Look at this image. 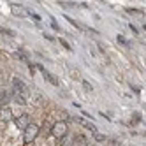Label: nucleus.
<instances>
[{"label":"nucleus","mask_w":146,"mask_h":146,"mask_svg":"<svg viewBox=\"0 0 146 146\" xmlns=\"http://www.w3.org/2000/svg\"><path fill=\"white\" fill-rule=\"evenodd\" d=\"M16 93H19V95H25V97L28 99V88H27L25 83H23L21 79H18V78L13 79V95H16Z\"/></svg>","instance_id":"obj_2"},{"label":"nucleus","mask_w":146,"mask_h":146,"mask_svg":"<svg viewBox=\"0 0 146 146\" xmlns=\"http://www.w3.org/2000/svg\"><path fill=\"white\" fill-rule=\"evenodd\" d=\"M28 125H30V118H28V114H21L19 118H16V127H18V129H23V130H25Z\"/></svg>","instance_id":"obj_6"},{"label":"nucleus","mask_w":146,"mask_h":146,"mask_svg":"<svg viewBox=\"0 0 146 146\" xmlns=\"http://www.w3.org/2000/svg\"><path fill=\"white\" fill-rule=\"evenodd\" d=\"M64 18H65V19H67V21H69V23H70V25H72V27H76V28H79V30H81V25H79V23H78V21H74V19H72V18H69V16H67V14H65V16H64Z\"/></svg>","instance_id":"obj_12"},{"label":"nucleus","mask_w":146,"mask_h":146,"mask_svg":"<svg viewBox=\"0 0 146 146\" xmlns=\"http://www.w3.org/2000/svg\"><path fill=\"white\" fill-rule=\"evenodd\" d=\"M30 18H34V19H37V21H39V19H40V16H39V14H35V13H30Z\"/></svg>","instance_id":"obj_17"},{"label":"nucleus","mask_w":146,"mask_h":146,"mask_svg":"<svg viewBox=\"0 0 146 146\" xmlns=\"http://www.w3.org/2000/svg\"><path fill=\"white\" fill-rule=\"evenodd\" d=\"M116 40H118L121 46H127V44H129V42H127V39H125L123 35H118V37H116Z\"/></svg>","instance_id":"obj_15"},{"label":"nucleus","mask_w":146,"mask_h":146,"mask_svg":"<svg viewBox=\"0 0 146 146\" xmlns=\"http://www.w3.org/2000/svg\"><path fill=\"white\" fill-rule=\"evenodd\" d=\"M13 118V111L9 108H0V121H9Z\"/></svg>","instance_id":"obj_7"},{"label":"nucleus","mask_w":146,"mask_h":146,"mask_svg":"<svg viewBox=\"0 0 146 146\" xmlns=\"http://www.w3.org/2000/svg\"><path fill=\"white\" fill-rule=\"evenodd\" d=\"M2 34L4 35H9V37H16V34L13 32V30H7V28H2Z\"/></svg>","instance_id":"obj_14"},{"label":"nucleus","mask_w":146,"mask_h":146,"mask_svg":"<svg viewBox=\"0 0 146 146\" xmlns=\"http://www.w3.org/2000/svg\"><path fill=\"white\" fill-rule=\"evenodd\" d=\"M93 139L99 141V143H102V141H106V135H102V134H99V132H93Z\"/></svg>","instance_id":"obj_11"},{"label":"nucleus","mask_w":146,"mask_h":146,"mask_svg":"<svg viewBox=\"0 0 146 146\" xmlns=\"http://www.w3.org/2000/svg\"><path fill=\"white\" fill-rule=\"evenodd\" d=\"M11 13L16 16V18H27L30 16V11L25 7V5H19V4H11Z\"/></svg>","instance_id":"obj_4"},{"label":"nucleus","mask_w":146,"mask_h":146,"mask_svg":"<svg viewBox=\"0 0 146 146\" xmlns=\"http://www.w3.org/2000/svg\"><path fill=\"white\" fill-rule=\"evenodd\" d=\"M49 19H51V27H53V30H56V32H58V30H60V27H58V23L55 21V19H53V18H49Z\"/></svg>","instance_id":"obj_16"},{"label":"nucleus","mask_w":146,"mask_h":146,"mask_svg":"<svg viewBox=\"0 0 146 146\" xmlns=\"http://www.w3.org/2000/svg\"><path fill=\"white\" fill-rule=\"evenodd\" d=\"M58 5L67 7V9H76V7H78V4H76V2H58Z\"/></svg>","instance_id":"obj_10"},{"label":"nucleus","mask_w":146,"mask_h":146,"mask_svg":"<svg viewBox=\"0 0 146 146\" xmlns=\"http://www.w3.org/2000/svg\"><path fill=\"white\" fill-rule=\"evenodd\" d=\"M76 121H78V123H81L85 129H90L92 132H97V130H95V125H93V123H88V121H85L83 118H76Z\"/></svg>","instance_id":"obj_8"},{"label":"nucleus","mask_w":146,"mask_h":146,"mask_svg":"<svg viewBox=\"0 0 146 146\" xmlns=\"http://www.w3.org/2000/svg\"><path fill=\"white\" fill-rule=\"evenodd\" d=\"M60 42H62V44H64V46H65V48H67V49H70V46H69V44H67V42H65V40H62V39H60Z\"/></svg>","instance_id":"obj_19"},{"label":"nucleus","mask_w":146,"mask_h":146,"mask_svg":"<svg viewBox=\"0 0 146 146\" xmlns=\"http://www.w3.org/2000/svg\"><path fill=\"white\" fill-rule=\"evenodd\" d=\"M37 69H39L40 72H42V76H44V79H46V81H49V83H51V85H53V86H58V85H60V81H58V78H55L53 74H49V72H48V70H46V69H44L42 65H37Z\"/></svg>","instance_id":"obj_5"},{"label":"nucleus","mask_w":146,"mask_h":146,"mask_svg":"<svg viewBox=\"0 0 146 146\" xmlns=\"http://www.w3.org/2000/svg\"><path fill=\"white\" fill-rule=\"evenodd\" d=\"M125 11H127L129 14H143L141 9H130V7H129V9H125Z\"/></svg>","instance_id":"obj_13"},{"label":"nucleus","mask_w":146,"mask_h":146,"mask_svg":"<svg viewBox=\"0 0 146 146\" xmlns=\"http://www.w3.org/2000/svg\"><path fill=\"white\" fill-rule=\"evenodd\" d=\"M13 97V92H0V102H7Z\"/></svg>","instance_id":"obj_9"},{"label":"nucleus","mask_w":146,"mask_h":146,"mask_svg":"<svg viewBox=\"0 0 146 146\" xmlns=\"http://www.w3.org/2000/svg\"><path fill=\"white\" fill-rule=\"evenodd\" d=\"M51 134H53L56 139L65 137V134H67V125H65V121H58V123H55L53 129H51Z\"/></svg>","instance_id":"obj_3"},{"label":"nucleus","mask_w":146,"mask_h":146,"mask_svg":"<svg viewBox=\"0 0 146 146\" xmlns=\"http://www.w3.org/2000/svg\"><path fill=\"white\" fill-rule=\"evenodd\" d=\"M83 85H85V90H92V86H90L88 81H83Z\"/></svg>","instance_id":"obj_18"},{"label":"nucleus","mask_w":146,"mask_h":146,"mask_svg":"<svg viewBox=\"0 0 146 146\" xmlns=\"http://www.w3.org/2000/svg\"><path fill=\"white\" fill-rule=\"evenodd\" d=\"M39 135V125H35V123H30L28 127L23 130V141L27 143V144H30L35 137Z\"/></svg>","instance_id":"obj_1"}]
</instances>
